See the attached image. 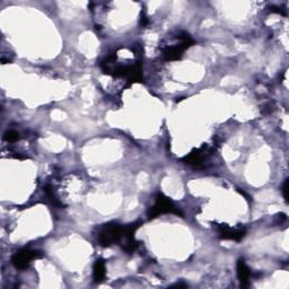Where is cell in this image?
<instances>
[{"label":"cell","mask_w":289,"mask_h":289,"mask_svg":"<svg viewBox=\"0 0 289 289\" xmlns=\"http://www.w3.org/2000/svg\"><path fill=\"white\" fill-rule=\"evenodd\" d=\"M128 232V226H122L116 222H109L105 224L99 230L98 233V242L100 245L104 247L112 246L113 244H118L123 240Z\"/></svg>","instance_id":"obj_1"},{"label":"cell","mask_w":289,"mask_h":289,"mask_svg":"<svg viewBox=\"0 0 289 289\" xmlns=\"http://www.w3.org/2000/svg\"><path fill=\"white\" fill-rule=\"evenodd\" d=\"M177 43L174 45H170L164 49L163 51V58L166 61H175V60H179L182 57V53H183L186 49H189L190 47L195 44L194 39H192L189 34H186L184 32H181L176 37Z\"/></svg>","instance_id":"obj_2"},{"label":"cell","mask_w":289,"mask_h":289,"mask_svg":"<svg viewBox=\"0 0 289 289\" xmlns=\"http://www.w3.org/2000/svg\"><path fill=\"white\" fill-rule=\"evenodd\" d=\"M163 214H174L177 216H183L182 211L177 209L176 206L169 198L163 194H158L156 197V204L148 211V219H155Z\"/></svg>","instance_id":"obj_3"},{"label":"cell","mask_w":289,"mask_h":289,"mask_svg":"<svg viewBox=\"0 0 289 289\" xmlns=\"http://www.w3.org/2000/svg\"><path fill=\"white\" fill-rule=\"evenodd\" d=\"M41 256H42L41 252L29 250V248H23V250L15 253L12 261L15 268L24 270V269H26L29 266V263H31L33 260Z\"/></svg>","instance_id":"obj_4"},{"label":"cell","mask_w":289,"mask_h":289,"mask_svg":"<svg viewBox=\"0 0 289 289\" xmlns=\"http://www.w3.org/2000/svg\"><path fill=\"white\" fill-rule=\"evenodd\" d=\"M208 156V149L200 148V149H194L191 153L187 154L185 157L182 158V162L184 164L191 165L197 169H202L205 166V160Z\"/></svg>","instance_id":"obj_5"},{"label":"cell","mask_w":289,"mask_h":289,"mask_svg":"<svg viewBox=\"0 0 289 289\" xmlns=\"http://www.w3.org/2000/svg\"><path fill=\"white\" fill-rule=\"evenodd\" d=\"M217 230L219 232V236L222 240H231L240 242L243 237L245 236V228L238 227V228H231L227 225H218Z\"/></svg>","instance_id":"obj_6"},{"label":"cell","mask_w":289,"mask_h":289,"mask_svg":"<svg viewBox=\"0 0 289 289\" xmlns=\"http://www.w3.org/2000/svg\"><path fill=\"white\" fill-rule=\"evenodd\" d=\"M236 270H237V277H238V280H240L241 287L250 286L251 271H250V268L247 267L244 259H238L237 265H236Z\"/></svg>","instance_id":"obj_7"},{"label":"cell","mask_w":289,"mask_h":289,"mask_svg":"<svg viewBox=\"0 0 289 289\" xmlns=\"http://www.w3.org/2000/svg\"><path fill=\"white\" fill-rule=\"evenodd\" d=\"M106 275V269H105V262L103 259H99L96 260L94 268H93V279L95 283H100L104 280Z\"/></svg>","instance_id":"obj_8"},{"label":"cell","mask_w":289,"mask_h":289,"mask_svg":"<svg viewBox=\"0 0 289 289\" xmlns=\"http://www.w3.org/2000/svg\"><path fill=\"white\" fill-rule=\"evenodd\" d=\"M4 139L7 140L8 143H15V141H17L19 139V134L15 130H8L7 133L5 134Z\"/></svg>","instance_id":"obj_9"},{"label":"cell","mask_w":289,"mask_h":289,"mask_svg":"<svg viewBox=\"0 0 289 289\" xmlns=\"http://www.w3.org/2000/svg\"><path fill=\"white\" fill-rule=\"evenodd\" d=\"M288 183H289V181H288V179H286L285 182H283V185H282V195H283V198H285L286 201H288Z\"/></svg>","instance_id":"obj_10"},{"label":"cell","mask_w":289,"mask_h":289,"mask_svg":"<svg viewBox=\"0 0 289 289\" xmlns=\"http://www.w3.org/2000/svg\"><path fill=\"white\" fill-rule=\"evenodd\" d=\"M270 12L271 13H277V14H281V15H285L286 13L283 12V11H281L280 8H278V7H275V6H271L270 7Z\"/></svg>","instance_id":"obj_11"},{"label":"cell","mask_w":289,"mask_h":289,"mask_svg":"<svg viewBox=\"0 0 289 289\" xmlns=\"http://www.w3.org/2000/svg\"><path fill=\"white\" fill-rule=\"evenodd\" d=\"M147 24H148V18L146 16H144V13L141 14V26H147Z\"/></svg>","instance_id":"obj_12"}]
</instances>
